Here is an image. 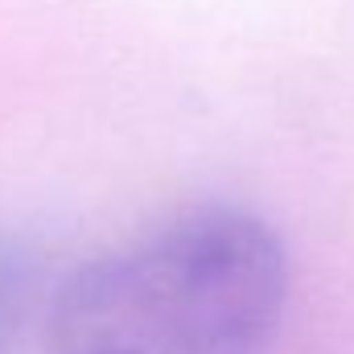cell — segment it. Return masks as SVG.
<instances>
[{"label":"cell","mask_w":354,"mask_h":354,"mask_svg":"<svg viewBox=\"0 0 354 354\" xmlns=\"http://www.w3.org/2000/svg\"><path fill=\"white\" fill-rule=\"evenodd\" d=\"M288 288L264 214L202 202L66 272L41 326L50 354H268Z\"/></svg>","instance_id":"obj_1"},{"label":"cell","mask_w":354,"mask_h":354,"mask_svg":"<svg viewBox=\"0 0 354 354\" xmlns=\"http://www.w3.org/2000/svg\"><path fill=\"white\" fill-rule=\"evenodd\" d=\"M50 288L37 248L21 235L0 231V354H17L33 317L46 313Z\"/></svg>","instance_id":"obj_2"}]
</instances>
